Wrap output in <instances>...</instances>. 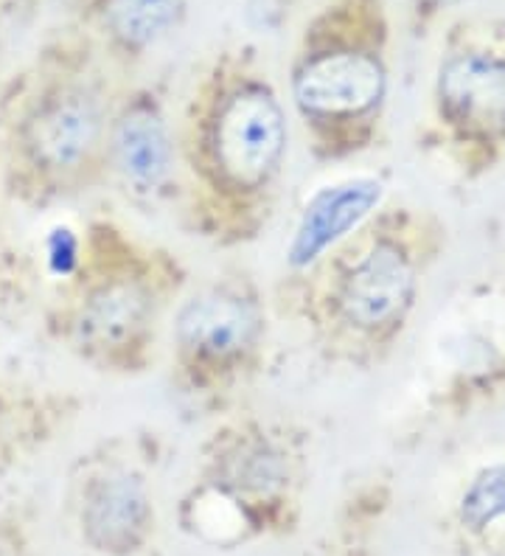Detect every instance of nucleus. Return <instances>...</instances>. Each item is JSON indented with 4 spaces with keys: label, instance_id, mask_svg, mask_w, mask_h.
Segmentation results:
<instances>
[{
    "label": "nucleus",
    "instance_id": "1a4fd4ad",
    "mask_svg": "<svg viewBox=\"0 0 505 556\" xmlns=\"http://www.w3.org/2000/svg\"><path fill=\"white\" fill-rule=\"evenodd\" d=\"M81 536L108 556L141 551L155 531L149 478L129 455V439H108L81 467L76 481Z\"/></svg>",
    "mask_w": 505,
    "mask_h": 556
},
{
    "label": "nucleus",
    "instance_id": "0eeeda50",
    "mask_svg": "<svg viewBox=\"0 0 505 556\" xmlns=\"http://www.w3.org/2000/svg\"><path fill=\"white\" fill-rule=\"evenodd\" d=\"M416 147L458 186L505 169L503 40H460L441 56Z\"/></svg>",
    "mask_w": 505,
    "mask_h": 556
},
{
    "label": "nucleus",
    "instance_id": "ddd939ff",
    "mask_svg": "<svg viewBox=\"0 0 505 556\" xmlns=\"http://www.w3.org/2000/svg\"><path fill=\"white\" fill-rule=\"evenodd\" d=\"M191 0H101L99 23L110 46L138 56L186 21Z\"/></svg>",
    "mask_w": 505,
    "mask_h": 556
},
{
    "label": "nucleus",
    "instance_id": "9d476101",
    "mask_svg": "<svg viewBox=\"0 0 505 556\" xmlns=\"http://www.w3.org/2000/svg\"><path fill=\"white\" fill-rule=\"evenodd\" d=\"M110 186L132 203L161 205L177 194V122L152 88L115 99L108 132Z\"/></svg>",
    "mask_w": 505,
    "mask_h": 556
},
{
    "label": "nucleus",
    "instance_id": "39448f33",
    "mask_svg": "<svg viewBox=\"0 0 505 556\" xmlns=\"http://www.w3.org/2000/svg\"><path fill=\"white\" fill-rule=\"evenodd\" d=\"M273 299L244 267L191 285L166 332L168 386L209 419L244 407L273 349Z\"/></svg>",
    "mask_w": 505,
    "mask_h": 556
},
{
    "label": "nucleus",
    "instance_id": "2eb2a0df",
    "mask_svg": "<svg viewBox=\"0 0 505 556\" xmlns=\"http://www.w3.org/2000/svg\"><path fill=\"white\" fill-rule=\"evenodd\" d=\"M464 0H416V12L425 14V17H432L438 12H446V9H455Z\"/></svg>",
    "mask_w": 505,
    "mask_h": 556
},
{
    "label": "nucleus",
    "instance_id": "7ed1b4c3",
    "mask_svg": "<svg viewBox=\"0 0 505 556\" xmlns=\"http://www.w3.org/2000/svg\"><path fill=\"white\" fill-rule=\"evenodd\" d=\"M51 309V332L90 371L138 380L161 363L168 320L194 276L168 244L113 217L79 231V256Z\"/></svg>",
    "mask_w": 505,
    "mask_h": 556
},
{
    "label": "nucleus",
    "instance_id": "f03ea898",
    "mask_svg": "<svg viewBox=\"0 0 505 556\" xmlns=\"http://www.w3.org/2000/svg\"><path fill=\"white\" fill-rule=\"evenodd\" d=\"M290 116L267 74L230 56L202 76L177 118V219L211 251L256 244L290 166Z\"/></svg>",
    "mask_w": 505,
    "mask_h": 556
},
{
    "label": "nucleus",
    "instance_id": "4468645a",
    "mask_svg": "<svg viewBox=\"0 0 505 556\" xmlns=\"http://www.w3.org/2000/svg\"><path fill=\"white\" fill-rule=\"evenodd\" d=\"M458 526L471 540L505 545V458L483 464L458 497Z\"/></svg>",
    "mask_w": 505,
    "mask_h": 556
},
{
    "label": "nucleus",
    "instance_id": "f257e3e1",
    "mask_svg": "<svg viewBox=\"0 0 505 556\" xmlns=\"http://www.w3.org/2000/svg\"><path fill=\"white\" fill-rule=\"evenodd\" d=\"M446 251L450 225L435 208L388 200L315 265L281 276L273 309L324 366L379 371L402 349Z\"/></svg>",
    "mask_w": 505,
    "mask_h": 556
},
{
    "label": "nucleus",
    "instance_id": "20e7f679",
    "mask_svg": "<svg viewBox=\"0 0 505 556\" xmlns=\"http://www.w3.org/2000/svg\"><path fill=\"white\" fill-rule=\"evenodd\" d=\"M391 68L384 26L368 7H345L315 28L290 74V104L306 155L345 166L384 147Z\"/></svg>",
    "mask_w": 505,
    "mask_h": 556
},
{
    "label": "nucleus",
    "instance_id": "6e6552de",
    "mask_svg": "<svg viewBox=\"0 0 505 556\" xmlns=\"http://www.w3.org/2000/svg\"><path fill=\"white\" fill-rule=\"evenodd\" d=\"M310 435L298 421L248 407L219 416L200 444L194 495L219 497L248 526L269 529L295 506L306 478Z\"/></svg>",
    "mask_w": 505,
    "mask_h": 556
},
{
    "label": "nucleus",
    "instance_id": "f8f14e48",
    "mask_svg": "<svg viewBox=\"0 0 505 556\" xmlns=\"http://www.w3.org/2000/svg\"><path fill=\"white\" fill-rule=\"evenodd\" d=\"M505 400V340L492 332H466L450 371L432 388L430 414L438 419H469Z\"/></svg>",
    "mask_w": 505,
    "mask_h": 556
},
{
    "label": "nucleus",
    "instance_id": "423d86ee",
    "mask_svg": "<svg viewBox=\"0 0 505 556\" xmlns=\"http://www.w3.org/2000/svg\"><path fill=\"white\" fill-rule=\"evenodd\" d=\"M118 90L88 65L54 71L9 122V175L28 200L54 203L110 186L108 132Z\"/></svg>",
    "mask_w": 505,
    "mask_h": 556
},
{
    "label": "nucleus",
    "instance_id": "9b49d317",
    "mask_svg": "<svg viewBox=\"0 0 505 556\" xmlns=\"http://www.w3.org/2000/svg\"><path fill=\"white\" fill-rule=\"evenodd\" d=\"M388 200H391L388 184L379 175L343 177L329 186H320L298 214V223L283 251V276L315 265L317 258L351 237Z\"/></svg>",
    "mask_w": 505,
    "mask_h": 556
}]
</instances>
